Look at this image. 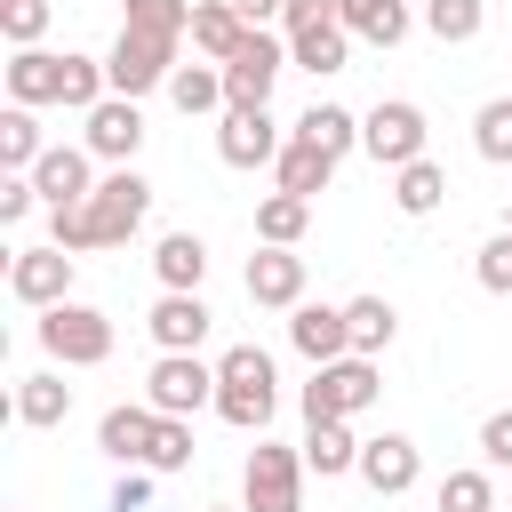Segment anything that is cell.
<instances>
[{"label":"cell","instance_id":"cell-45","mask_svg":"<svg viewBox=\"0 0 512 512\" xmlns=\"http://www.w3.org/2000/svg\"><path fill=\"white\" fill-rule=\"evenodd\" d=\"M504 232H512V200H504Z\"/></svg>","mask_w":512,"mask_h":512},{"label":"cell","instance_id":"cell-39","mask_svg":"<svg viewBox=\"0 0 512 512\" xmlns=\"http://www.w3.org/2000/svg\"><path fill=\"white\" fill-rule=\"evenodd\" d=\"M472 280H480L488 296H512V232H496V240L472 256Z\"/></svg>","mask_w":512,"mask_h":512},{"label":"cell","instance_id":"cell-15","mask_svg":"<svg viewBox=\"0 0 512 512\" xmlns=\"http://www.w3.org/2000/svg\"><path fill=\"white\" fill-rule=\"evenodd\" d=\"M288 344L312 360V368H328V360H344L352 352V328H344V304H296L288 312Z\"/></svg>","mask_w":512,"mask_h":512},{"label":"cell","instance_id":"cell-10","mask_svg":"<svg viewBox=\"0 0 512 512\" xmlns=\"http://www.w3.org/2000/svg\"><path fill=\"white\" fill-rule=\"evenodd\" d=\"M216 160H224V168H264V160H280L272 112H264V104H232V112L216 120Z\"/></svg>","mask_w":512,"mask_h":512},{"label":"cell","instance_id":"cell-9","mask_svg":"<svg viewBox=\"0 0 512 512\" xmlns=\"http://www.w3.org/2000/svg\"><path fill=\"white\" fill-rule=\"evenodd\" d=\"M72 264H80V256L56 248V240H48V248H16V256H8V296L32 304V312H48V304L72 296Z\"/></svg>","mask_w":512,"mask_h":512},{"label":"cell","instance_id":"cell-14","mask_svg":"<svg viewBox=\"0 0 512 512\" xmlns=\"http://www.w3.org/2000/svg\"><path fill=\"white\" fill-rule=\"evenodd\" d=\"M248 304L296 312V304H304V256H296V248H256V256H248Z\"/></svg>","mask_w":512,"mask_h":512},{"label":"cell","instance_id":"cell-2","mask_svg":"<svg viewBox=\"0 0 512 512\" xmlns=\"http://www.w3.org/2000/svg\"><path fill=\"white\" fill-rule=\"evenodd\" d=\"M376 400H384V376H376V360H368V352H344V360L312 368V384L296 392L304 424H320V416H368Z\"/></svg>","mask_w":512,"mask_h":512},{"label":"cell","instance_id":"cell-8","mask_svg":"<svg viewBox=\"0 0 512 512\" xmlns=\"http://www.w3.org/2000/svg\"><path fill=\"white\" fill-rule=\"evenodd\" d=\"M360 152H368L376 168H408V160H424V112H416L408 96L376 104V112L360 120Z\"/></svg>","mask_w":512,"mask_h":512},{"label":"cell","instance_id":"cell-18","mask_svg":"<svg viewBox=\"0 0 512 512\" xmlns=\"http://www.w3.org/2000/svg\"><path fill=\"white\" fill-rule=\"evenodd\" d=\"M152 432H160V408L144 400V408H104V424H96V448L112 456V464H144L152 456Z\"/></svg>","mask_w":512,"mask_h":512},{"label":"cell","instance_id":"cell-22","mask_svg":"<svg viewBox=\"0 0 512 512\" xmlns=\"http://www.w3.org/2000/svg\"><path fill=\"white\" fill-rule=\"evenodd\" d=\"M344 32L368 40V48H400L408 40V0H336Z\"/></svg>","mask_w":512,"mask_h":512},{"label":"cell","instance_id":"cell-47","mask_svg":"<svg viewBox=\"0 0 512 512\" xmlns=\"http://www.w3.org/2000/svg\"><path fill=\"white\" fill-rule=\"evenodd\" d=\"M496 512H504V504H496Z\"/></svg>","mask_w":512,"mask_h":512},{"label":"cell","instance_id":"cell-21","mask_svg":"<svg viewBox=\"0 0 512 512\" xmlns=\"http://www.w3.org/2000/svg\"><path fill=\"white\" fill-rule=\"evenodd\" d=\"M248 32H256V24H248L232 0H192V48H200L208 64H224V56H232Z\"/></svg>","mask_w":512,"mask_h":512},{"label":"cell","instance_id":"cell-4","mask_svg":"<svg viewBox=\"0 0 512 512\" xmlns=\"http://www.w3.org/2000/svg\"><path fill=\"white\" fill-rule=\"evenodd\" d=\"M304 448H280V440H264L256 432V448H248V472H240V496H248V512H304Z\"/></svg>","mask_w":512,"mask_h":512},{"label":"cell","instance_id":"cell-17","mask_svg":"<svg viewBox=\"0 0 512 512\" xmlns=\"http://www.w3.org/2000/svg\"><path fill=\"white\" fill-rule=\"evenodd\" d=\"M272 408H280V384L272 376H216V416L232 432H264Z\"/></svg>","mask_w":512,"mask_h":512},{"label":"cell","instance_id":"cell-27","mask_svg":"<svg viewBox=\"0 0 512 512\" xmlns=\"http://www.w3.org/2000/svg\"><path fill=\"white\" fill-rule=\"evenodd\" d=\"M48 144H40V120H32V104H8L0 112V176H32V160H40Z\"/></svg>","mask_w":512,"mask_h":512},{"label":"cell","instance_id":"cell-13","mask_svg":"<svg viewBox=\"0 0 512 512\" xmlns=\"http://www.w3.org/2000/svg\"><path fill=\"white\" fill-rule=\"evenodd\" d=\"M136 144H144V112H136V96H104V104L88 112V152L112 160V168H128Z\"/></svg>","mask_w":512,"mask_h":512},{"label":"cell","instance_id":"cell-19","mask_svg":"<svg viewBox=\"0 0 512 512\" xmlns=\"http://www.w3.org/2000/svg\"><path fill=\"white\" fill-rule=\"evenodd\" d=\"M8 104H64V56H48V48H16L8 56Z\"/></svg>","mask_w":512,"mask_h":512},{"label":"cell","instance_id":"cell-24","mask_svg":"<svg viewBox=\"0 0 512 512\" xmlns=\"http://www.w3.org/2000/svg\"><path fill=\"white\" fill-rule=\"evenodd\" d=\"M344 56H352L344 16H336V24H304V32H288V64H304V72H344Z\"/></svg>","mask_w":512,"mask_h":512},{"label":"cell","instance_id":"cell-36","mask_svg":"<svg viewBox=\"0 0 512 512\" xmlns=\"http://www.w3.org/2000/svg\"><path fill=\"white\" fill-rule=\"evenodd\" d=\"M128 32H160V40H184L192 32V0H128V16H120Z\"/></svg>","mask_w":512,"mask_h":512},{"label":"cell","instance_id":"cell-5","mask_svg":"<svg viewBox=\"0 0 512 512\" xmlns=\"http://www.w3.org/2000/svg\"><path fill=\"white\" fill-rule=\"evenodd\" d=\"M104 72H112V96H152V88H168V72H176V40H160V32H128V24H120Z\"/></svg>","mask_w":512,"mask_h":512},{"label":"cell","instance_id":"cell-23","mask_svg":"<svg viewBox=\"0 0 512 512\" xmlns=\"http://www.w3.org/2000/svg\"><path fill=\"white\" fill-rule=\"evenodd\" d=\"M272 168H280V192H304V200H312V192H328V176H336V152H320L312 136H288Z\"/></svg>","mask_w":512,"mask_h":512},{"label":"cell","instance_id":"cell-20","mask_svg":"<svg viewBox=\"0 0 512 512\" xmlns=\"http://www.w3.org/2000/svg\"><path fill=\"white\" fill-rule=\"evenodd\" d=\"M304 464L320 472V480H336V472H360V440H352V416H320V424H304Z\"/></svg>","mask_w":512,"mask_h":512},{"label":"cell","instance_id":"cell-42","mask_svg":"<svg viewBox=\"0 0 512 512\" xmlns=\"http://www.w3.org/2000/svg\"><path fill=\"white\" fill-rule=\"evenodd\" d=\"M112 512H152V480H144L136 464L120 472V488H112Z\"/></svg>","mask_w":512,"mask_h":512},{"label":"cell","instance_id":"cell-7","mask_svg":"<svg viewBox=\"0 0 512 512\" xmlns=\"http://www.w3.org/2000/svg\"><path fill=\"white\" fill-rule=\"evenodd\" d=\"M280 72H288V48L256 24V32L224 56V112H232V104H272V80H280Z\"/></svg>","mask_w":512,"mask_h":512},{"label":"cell","instance_id":"cell-11","mask_svg":"<svg viewBox=\"0 0 512 512\" xmlns=\"http://www.w3.org/2000/svg\"><path fill=\"white\" fill-rule=\"evenodd\" d=\"M88 144H48L40 160H32V184H40V200L48 208H80L88 192H96V176H88Z\"/></svg>","mask_w":512,"mask_h":512},{"label":"cell","instance_id":"cell-16","mask_svg":"<svg viewBox=\"0 0 512 512\" xmlns=\"http://www.w3.org/2000/svg\"><path fill=\"white\" fill-rule=\"evenodd\" d=\"M416 472H424V456H416V440H408V432L360 440V480H368L376 496H408V488H416Z\"/></svg>","mask_w":512,"mask_h":512},{"label":"cell","instance_id":"cell-35","mask_svg":"<svg viewBox=\"0 0 512 512\" xmlns=\"http://www.w3.org/2000/svg\"><path fill=\"white\" fill-rule=\"evenodd\" d=\"M440 512H496V480H488V464L448 472V480H440Z\"/></svg>","mask_w":512,"mask_h":512},{"label":"cell","instance_id":"cell-41","mask_svg":"<svg viewBox=\"0 0 512 512\" xmlns=\"http://www.w3.org/2000/svg\"><path fill=\"white\" fill-rule=\"evenodd\" d=\"M32 200H40V184H32V176H0V224H24V216H32Z\"/></svg>","mask_w":512,"mask_h":512},{"label":"cell","instance_id":"cell-33","mask_svg":"<svg viewBox=\"0 0 512 512\" xmlns=\"http://www.w3.org/2000/svg\"><path fill=\"white\" fill-rule=\"evenodd\" d=\"M472 152L496 160V168H512V96H488L472 112Z\"/></svg>","mask_w":512,"mask_h":512},{"label":"cell","instance_id":"cell-25","mask_svg":"<svg viewBox=\"0 0 512 512\" xmlns=\"http://www.w3.org/2000/svg\"><path fill=\"white\" fill-rule=\"evenodd\" d=\"M448 200V168L440 160H408V168H392V208L400 216H432Z\"/></svg>","mask_w":512,"mask_h":512},{"label":"cell","instance_id":"cell-30","mask_svg":"<svg viewBox=\"0 0 512 512\" xmlns=\"http://www.w3.org/2000/svg\"><path fill=\"white\" fill-rule=\"evenodd\" d=\"M344 328H352V352H368V360H376V352L400 336V312H392L384 296H352V304H344Z\"/></svg>","mask_w":512,"mask_h":512},{"label":"cell","instance_id":"cell-34","mask_svg":"<svg viewBox=\"0 0 512 512\" xmlns=\"http://www.w3.org/2000/svg\"><path fill=\"white\" fill-rule=\"evenodd\" d=\"M296 136H312V144H320V152H336V160H344V152H352V144H360V120H352V112H344V104H312V112H304V120H296Z\"/></svg>","mask_w":512,"mask_h":512},{"label":"cell","instance_id":"cell-26","mask_svg":"<svg viewBox=\"0 0 512 512\" xmlns=\"http://www.w3.org/2000/svg\"><path fill=\"white\" fill-rule=\"evenodd\" d=\"M152 272H160V288H200L208 280V240L200 232H168L152 248Z\"/></svg>","mask_w":512,"mask_h":512},{"label":"cell","instance_id":"cell-32","mask_svg":"<svg viewBox=\"0 0 512 512\" xmlns=\"http://www.w3.org/2000/svg\"><path fill=\"white\" fill-rule=\"evenodd\" d=\"M480 24H488V0H424V32L448 40V48L480 40Z\"/></svg>","mask_w":512,"mask_h":512},{"label":"cell","instance_id":"cell-44","mask_svg":"<svg viewBox=\"0 0 512 512\" xmlns=\"http://www.w3.org/2000/svg\"><path fill=\"white\" fill-rule=\"evenodd\" d=\"M232 8H240V16H248V24H264V16H280V8H288V0H232Z\"/></svg>","mask_w":512,"mask_h":512},{"label":"cell","instance_id":"cell-12","mask_svg":"<svg viewBox=\"0 0 512 512\" xmlns=\"http://www.w3.org/2000/svg\"><path fill=\"white\" fill-rule=\"evenodd\" d=\"M208 304H200V288H160V304H152V344L160 352H200V336H208Z\"/></svg>","mask_w":512,"mask_h":512},{"label":"cell","instance_id":"cell-6","mask_svg":"<svg viewBox=\"0 0 512 512\" xmlns=\"http://www.w3.org/2000/svg\"><path fill=\"white\" fill-rule=\"evenodd\" d=\"M144 400L160 416H192V408H216V368L200 352H160L152 376H144Z\"/></svg>","mask_w":512,"mask_h":512},{"label":"cell","instance_id":"cell-3","mask_svg":"<svg viewBox=\"0 0 512 512\" xmlns=\"http://www.w3.org/2000/svg\"><path fill=\"white\" fill-rule=\"evenodd\" d=\"M40 352L56 360V368H96V360H112V320L96 312V304H48L40 312Z\"/></svg>","mask_w":512,"mask_h":512},{"label":"cell","instance_id":"cell-40","mask_svg":"<svg viewBox=\"0 0 512 512\" xmlns=\"http://www.w3.org/2000/svg\"><path fill=\"white\" fill-rule=\"evenodd\" d=\"M480 464H488V472H512V408H496V416L480 424Z\"/></svg>","mask_w":512,"mask_h":512},{"label":"cell","instance_id":"cell-31","mask_svg":"<svg viewBox=\"0 0 512 512\" xmlns=\"http://www.w3.org/2000/svg\"><path fill=\"white\" fill-rule=\"evenodd\" d=\"M168 96H176V112H224V64H176Z\"/></svg>","mask_w":512,"mask_h":512},{"label":"cell","instance_id":"cell-38","mask_svg":"<svg viewBox=\"0 0 512 512\" xmlns=\"http://www.w3.org/2000/svg\"><path fill=\"white\" fill-rule=\"evenodd\" d=\"M48 0H0V32H8V48H40V32H48Z\"/></svg>","mask_w":512,"mask_h":512},{"label":"cell","instance_id":"cell-46","mask_svg":"<svg viewBox=\"0 0 512 512\" xmlns=\"http://www.w3.org/2000/svg\"><path fill=\"white\" fill-rule=\"evenodd\" d=\"M208 512H232V504H208ZM240 512H248V504H240Z\"/></svg>","mask_w":512,"mask_h":512},{"label":"cell","instance_id":"cell-28","mask_svg":"<svg viewBox=\"0 0 512 512\" xmlns=\"http://www.w3.org/2000/svg\"><path fill=\"white\" fill-rule=\"evenodd\" d=\"M64 416H72V384H64V376H24V384H16V424L48 432V424H64Z\"/></svg>","mask_w":512,"mask_h":512},{"label":"cell","instance_id":"cell-29","mask_svg":"<svg viewBox=\"0 0 512 512\" xmlns=\"http://www.w3.org/2000/svg\"><path fill=\"white\" fill-rule=\"evenodd\" d=\"M304 224H312V200H304V192H272V200L256 208V240H264V248H296Z\"/></svg>","mask_w":512,"mask_h":512},{"label":"cell","instance_id":"cell-1","mask_svg":"<svg viewBox=\"0 0 512 512\" xmlns=\"http://www.w3.org/2000/svg\"><path fill=\"white\" fill-rule=\"evenodd\" d=\"M144 216H152V184H144L136 168H112V176H96V192H88L80 208H48V240L72 248V256H88V248L136 240Z\"/></svg>","mask_w":512,"mask_h":512},{"label":"cell","instance_id":"cell-37","mask_svg":"<svg viewBox=\"0 0 512 512\" xmlns=\"http://www.w3.org/2000/svg\"><path fill=\"white\" fill-rule=\"evenodd\" d=\"M192 464V416H160V432H152V456H144V472H184Z\"/></svg>","mask_w":512,"mask_h":512},{"label":"cell","instance_id":"cell-43","mask_svg":"<svg viewBox=\"0 0 512 512\" xmlns=\"http://www.w3.org/2000/svg\"><path fill=\"white\" fill-rule=\"evenodd\" d=\"M280 24H288V32H304V24H336V0H288Z\"/></svg>","mask_w":512,"mask_h":512}]
</instances>
